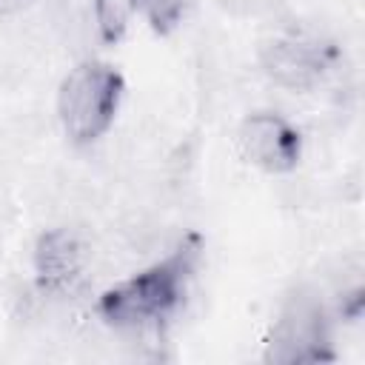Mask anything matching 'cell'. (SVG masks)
Here are the masks:
<instances>
[{"mask_svg": "<svg viewBox=\"0 0 365 365\" xmlns=\"http://www.w3.org/2000/svg\"><path fill=\"white\" fill-rule=\"evenodd\" d=\"M37 271L46 285H66L80 271V245L68 231H48L37 245Z\"/></svg>", "mask_w": 365, "mask_h": 365, "instance_id": "cell-6", "label": "cell"}, {"mask_svg": "<svg viewBox=\"0 0 365 365\" xmlns=\"http://www.w3.org/2000/svg\"><path fill=\"white\" fill-rule=\"evenodd\" d=\"M334 48L311 37H279L262 48V66L285 88H311L331 68Z\"/></svg>", "mask_w": 365, "mask_h": 365, "instance_id": "cell-5", "label": "cell"}, {"mask_svg": "<svg viewBox=\"0 0 365 365\" xmlns=\"http://www.w3.org/2000/svg\"><path fill=\"white\" fill-rule=\"evenodd\" d=\"M29 0H0V11H14L20 6H26Z\"/></svg>", "mask_w": 365, "mask_h": 365, "instance_id": "cell-9", "label": "cell"}, {"mask_svg": "<svg viewBox=\"0 0 365 365\" xmlns=\"http://www.w3.org/2000/svg\"><path fill=\"white\" fill-rule=\"evenodd\" d=\"M134 9H137V0H94V17H97L100 37L106 43H117L125 34V26Z\"/></svg>", "mask_w": 365, "mask_h": 365, "instance_id": "cell-7", "label": "cell"}, {"mask_svg": "<svg viewBox=\"0 0 365 365\" xmlns=\"http://www.w3.org/2000/svg\"><path fill=\"white\" fill-rule=\"evenodd\" d=\"M265 356L271 362H322L334 356L328 348V322L314 297L299 294L285 305Z\"/></svg>", "mask_w": 365, "mask_h": 365, "instance_id": "cell-3", "label": "cell"}, {"mask_svg": "<svg viewBox=\"0 0 365 365\" xmlns=\"http://www.w3.org/2000/svg\"><path fill=\"white\" fill-rule=\"evenodd\" d=\"M188 3L191 0H137V9L145 14V20L151 23L154 31L165 34L182 20Z\"/></svg>", "mask_w": 365, "mask_h": 365, "instance_id": "cell-8", "label": "cell"}, {"mask_svg": "<svg viewBox=\"0 0 365 365\" xmlns=\"http://www.w3.org/2000/svg\"><path fill=\"white\" fill-rule=\"evenodd\" d=\"M197 254L200 242L191 237L165 259L108 288L97 302L100 317L114 328H154L165 322L182 305L185 285L197 265Z\"/></svg>", "mask_w": 365, "mask_h": 365, "instance_id": "cell-1", "label": "cell"}, {"mask_svg": "<svg viewBox=\"0 0 365 365\" xmlns=\"http://www.w3.org/2000/svg\"><path fill=\"white\" fill-rule=\"evenodd\" d=\"M299 131L279 114L259 111L240 125V151L262 171H291L299 160Z\"/></svg>", "mask_w": 365, "mask_h": 365, "instance_id": "cell-4", "label": "cell"}, {"mask_svg": "<svg viewBox=\"0 0 365 365\" xmlns=\"http://www.w3.org/2000/svg\"><path fill=\"white\" fill-rule=\"evenodd\" d=\"M123 97V77L106 63L77 66L60 86L57 111L74 143H94L114 120Z\"/></svg>", "mask_w": 365, "mask_h": 365, "instance_id": "cell-2", "label": "cell"}]
</instances>
